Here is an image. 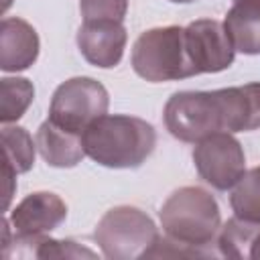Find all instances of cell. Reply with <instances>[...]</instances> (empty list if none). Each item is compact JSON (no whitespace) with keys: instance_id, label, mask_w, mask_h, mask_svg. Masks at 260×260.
Wrapping results in <instances>:
<instances>
[{"instance_id":"6da1fadb","label":"cell","mask_w":260,"mask_h":260,"mask_svg":"<svg viewBox=\"0 0 260 260\" xmlns=\"http://www.w3.org/2000/svg\"><path fill=\"white\" fill-rule=\"evenodd\" d=\"M165 126L181 142H199L215 132L260 128V83L213 91H177L165 106Z\"/></svg>"},{"instance_id":"7a4b0ae2","label":"cell","mask_w":260,"mask_h":260,"mask_svg":"<svg viewBox=\"0 0 260 260\" xmlns=\"http://www.w3.org/2000/svg\"><path fill=\"white\" fill-rule=\"evenodd\" d=\"M85 154L108 169H136L156 146L152 124L136 116H100L81 134Z\"/></svg>"},{"instance_id":"3957f363","label":"cell","mask_w":260,"mask_h":260,"mask_svg":"<svg viewBox=\"0 0 260 260\" xmlns=\"http://www.w3.org/2000/svg\"><path fill=\"white\" fill-rule=\"evenodd\" d=\"M158 215L167 238L193 250L197 256L205 254L199 248L213 244L221 223L219 205L203 187H181L173 191Z\"/></svg>"},{"instance_id":"277c9868","label":"cell","mask_w":260,"mask_h":260,"mask_svg":"<svg viewBox=\"0 0 260 260\" xmlns=\"http://www.w3.org/2000/svg\"><path fill=\"white\" fill-rule=\"evenodd\" d=\"M130 63L136 75L152 83L195 75L183 26H156L144 30L132 45Z\"/></svg>"},{"instance_id":"5b68a950","label":"cell","mask_w":260,"mask_h":260,"mask_svg":"<svg viewBox=\"0 0 260 260\" xmlns=\"http://www.w3.org/2000/svg\"><path fill=\"white\" fill-rule=\"evenodd\" d=\"M93 240L108 260L146 258L158 232L150 215L132 205H118L104 213L93 230Z\"/></svg>"},{"instance_id":"8992f818","label":"cell","mask_w":260,"mask_h":260,"mask_svg":"<svg viewBox=\"0 0 260 260\" xmlns=\"http://www.w3.org/2000/svg\"><path fill=\"white\" fill-rule=\"evenodd\" d=\"M108 89L91 77H71L63 81L49 106V120L57 126L83 134V130L108 112Z\"/></svg>"},{"instance_id":"52a82bcc","label":"cell","mask_w":260,"mask_h":260,"mask_svg":"<svg viewBox=\"0 0 260 260\" xmlns=\"http://www.w3.org/2000/svg\"><path fill=\"white\" fill-rule=\"evenodd\" d=\"M193 162L199 177L217 191L232 189L246 173L244 148L230 132H215L195 142Z\"/></svg>"},{"instance_id":"ba28073f","label":"cell","mask_w":260,"mask_h":260,"mask_svg":"<svg viewBox=\"0 0 260 260\" xmlns=\"http://www.w3.org/2000/svg\"><path fill=\"white\" fill-rule=\"evenodd\" d=\"M185 45L195 69L199 73H217L234 63L236 49L219 20L199 18L185 26Z\"/></svg>"},{"instance_id":"9c48e42d","label":"cell","mask_w":260,"mask_h":260,"mask_svg":"<svg viewBox=\"0 0 260 260\" xmlns=\"http://www.w3.org/2000/svg\"><path fill=\"white\" fill-rule=\"evenodd\" d=\"M126 28L120 20H83L77 30V47L83 59L95 67L112 69L122 61Z\"/></svg>"},{"instance_id":"30bf717a","label":"cell","mask_w":260,"mask_h":260,"mask_svg":"<svg viewBox=\"0 0 260 260\" xmlns=\"http://www.w3.org/2000/svg\"><path fill=\"white\" fill-rule=\"evenodd\" d=\"M65 217L67 205L57 193L35 191L10 211V225L16 238H30L53 232L65 221Z\"/></svg>"},{"instance_id":"8fae6325","label":"cell","mask_w":260,"mask_h":260,"mask_svg":"<svg viewBox=\"0 0 260 260\" xmlns=\"http://www.w3.org/2000/svg\"><path fill=\"white\" fill-rule=\"evenodd\" d=\"M39 57V35L22 18H4L0 24V69L24 71Z\"/></svg>"},{"instance_id":"7c38bea8","label":"cell","mask_w":260,"mask_h":260,"mask_svg":"<svg viewBox=\"0 0 260 260\" xmlns=\"http://www.w3.org/2000/svg\"><path fill=\"white\" fill-rule=\"evenodd\" d=\"M35 142L45 162L57 169H71L85 156L81 134L61 128L49 118L39 126Z\"/></svg>"},{"instance_id":"4fadbf2b","label":"cell","mask_w":260,"mask_h":260,"mask_svg":"<svg viewBox=\"0 0 260 260\" xmlns=\"http://www.w3.org/2000/svg\"><path fill=\"white\" fill-rule=\"evenodd\" d=\"M223 28L236 51L260 55V0H236L225 14Z\"/></svg>"},{"instance_id":"5bb4252c","label":"cell","mask_w":260,"mask_h":260,"mask_svg":"<svg viewBox=\"0 0 260 260\" xmlns=\"http://www.w3.org/2000/svg\"><path fill=\"white\" fill-rule=\"evenodd\" d=\"M219 254L238 260H260V221L232 217L217 236Z\"/></svg>"},{"instance_id":"9a60e30c","label":"cell","mask_w":260,"mask_h":260,"mask_svg":"<svg viewBox=\"0 0 260 260\" xmlns=\"http://www.w3.org/2000/svg\"><path fill=\"white\" fill-rule=\"evenodd\" d=\"M35 98V87L24 77L0 79V120L2 124L16 122Z\"/></svg>"},{"instance_id":"2e32d148","label":"cell","mask_w":260,"mask_h":260,"mask_svg":"<svg viewBox=\"0 0 260 260\" xmlns=\"http://www.w3.org/2000/svg\"><path fill=\"white\" fill-rule=\"evenodd\" d=\"M2 146H4V165H8L16 175L32 169L35 162V146L30 134L20 126L2 128Z\"/></svg>"},{"instance_id":"e0dca14e","label":"cell","mask_w":260,"mask_h":260,"mask_svg":"<svg viewBox=\"0 0 260 260\" xmlns=\"http://www.w3.org/2000/svg\"><path fill=\"white\" fill-rule=\"evenodd\" d=\"M230 205L238 217L260 221V167L250 169L236 183V189L230 195Z\"/></svg>"},{"instance_id":"ac0fdd59","label":"cell","mask_w":260,"mask_h":260,"mask_svg":"<svg viewBox=\"0 0 260 260\" xmlns=\"http://www.w3.org/2000/svg\"><path fill=\"white\" fill-rule=\"evenodd\" d=\"M83 20H124L128 0H79Z\"/></svg>"},{"instance_id":"d6986e66","label":"cell","mask_w":260,"mask_h":260,"mask_svg":"<svg viewBox=\"0 0 260 260\" xmlns=\"http://www.w3.org/2000/svg\"><path fill=\"white\" fill-rule=\"evenodd\" d=\"M169 2H177V4H187V2H195V0H169Z\"/></svg>"},{"instance_id":"ffe728a7","label":"cell","mask_w":260,"mask_h":260,"mask_svg":"<svg viewBox=\"0 0 260 260\" xmlns=\"http://www.w3.org/2000/svg\"><path fill=\"white\" fill-rule=\"evenodd\" d=\"M234 2H236V0H234Z\"/></svg>"}]
</instances>
